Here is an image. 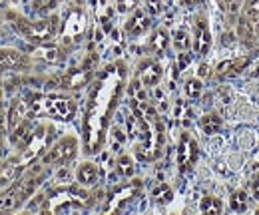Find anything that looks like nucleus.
Returning a JSON list of instances; mask_svg holds the SVG:
<instances>
[{
    "label": "nucleus",
    "instance_id": "nucleus-6",
    "mask_svg": "<svg viewBox=\"0 0 259 215\" xmlns=\"http://www.w3.org/2000/svg\"><path fill=\"white\" fill-rule=\"evenodd\" d=\"M54 136H56V130L52 123H40V125H34V130L30 132V136L26 138V142L18 148V154L14 157H10L20 169H26L30 163L38 161L44 152L50 148V144L54 142Z\"/></svg>",
    "mask_w": 259,
    "mask_h": 215
},
{
    "label": "nucleus",
    "instance_id": "nucleus-37",
    "mask_svg": "<svg viewBox=\"0 0 259 215\" xmlns=\"http://www.w3.org/2000/svg\"><path fill=\"white\" fill-rule=\"evenodd\" d=\"M0 2H12V0H0Z\"/></svg>",
    "mask_w": 259,
    "mask_h": 215
},
{
    "label": "nucleus",
    "instance_id": "nucleus-22",
    "mask_svg": "<svg viewBox=\"0 0 259 215\" xmlns=\"http://www.w3.org/2000/svg\"><path fill=\"white\" fill-rule=\"evenodd\" d=\"M199 127L203 130V134L215 136V134L222 130V118H220L218 114H205V116H201V120H199Z\"/></svg>",
    "mask_w": 259,
    "mask_h": 215
},
{
    "label": "nucleus",
    "instance_id": "nucleus-3",
    "mask_svg": "<svg viewBox=\"0 0 259 215\" xmlns=\"http://www.w3.org/2000/svg\"><path fill=\"white\" fill-rule=\"evenodd\" d=\"M44 178H46V165L42 161L30 163L14 184H10L4 191H0V213H10L20 209L34 195L38 184Z\"/></svg>",
    "mask_w": 259,
    "mask_h": 215
},
{
    "label": "nucleus",
    "instance_id": "nucleus-4",
    "mask_svg": "<svg viewBox=\"0 0 259 215\" xmlns=\"http://www.w3.org/2000/svg\"><path fill=\"white\" fill-rule=\"evenodd\" d=\"M6 18H8L10 26L14 28V32L34 46L50 44L60 32V20L56 14H50V16L38 18V20H30V18L20 16L16 12H8Z\"/></svg>",
    "mask_w": 259,
    "mask_h": 215
},
{
    "label": "nucleus",
    "instance_id": "nucleus-7",
    "mask_svg": "<svg viewBox=\"0 0 259 215\" xmlns=\"http://www.w3.org/2000/svg\"><path fill=\"white\" fill-rule=\"evenodd\" d=\"M237 38L243 46L253 48L259 40V0H243L237 18Z\"/></svg>",
    "mask_w": 259,
    "mask_h": 215
},
{
    "label": "nucleus",
    "instance_id": "nucleus-34",
    "mask_svg": "<svg viewBox=\"0 0 259 215\" xmlns=\"http://www.w3.org/2000/svg\"><path fill=\"white\" fill-rule=\"evenodd\" d=\"M199 76H201V78H205V76H207V66H205V64L199 68Z\"/></svg>",
    "mask_w": 259,
    "mask_h": 215
},
{
    "label": "nucleus",
    "instance_id": "nucleus-13",
    "mask_svg": "<svg viewBox=\"0 0 259 215\" xmlns=\"http://www.w3.org/2000/svg\"><path fill=\"white\" fill-rule=\"evenodd\" d=\"M197 157H199L197 142L190 134H182L180 146H178V165H180V171H190L195 165Z\"/></svg>",
    "mask_w": 259,
    "mask_h": 215
},
{
    "label": "nucleus",
    "instance_id": "nucleus-27",
    "mask_svg": "<svg viewBox=\"0 0 259 215\" xmlns=\"http://www.w3.org/2000/svg\"><path fill=\"white\" fill-rule=\"evenodd\" d=\"M201 90H203V86H201V80H197V78H190L188 82H186V94H188V98H199L201 96Z\"/></svg>",
    "mask_w": 259,
    "mask_h": 215
},
{
    "label": "nucleus",
    "instance_id": "nucleus-31",
    "mask_svg": "<svg viewBox=\"0 0 259 215\" xmlns=\"http://www.w3.org/2000/svg\"><path fill=\"white\" fill-rule=\"evenodd\" d=\"M249 191H251V197L259 201V174H255L253 178H251V182H249Z\"/></svg>",
    "mask_w": 259,
    "mask_h": 215
},
{
    "label": "nucleus",
    "instance_id": "nucleus-2",
    "mask_svg": "<svg viewBox=\"0 0 259 215\" xmlns=\"http://www.w3.org/2000/svg\"><path fill=\"white\" fill-rule=\"evenodd\" d=\"M132 112L138 122V148L136 152L142 159H156L162 155L165 142V125L160 120V114L148 102L132 100Z\"/></svg>",
    "mask_w": 259,
    "mask_h": 215
},
{
    "label": "nucleus",
    "instance_id": "nucleus-28",
    "mask_svg": "<svg viewBox=\"0 0 259 215\" xmlns=\"http://www.w3.org/2000/svg\"><path fill=\"white\" fill-rule=\"evenodd\" d=\"M118 171L122 174V176H134V161H132V157L130 155H120L118 157Z\"/></svg>",
    "mask_w": 259,
    "mask_h": 215
},
{
    "label": "nucleus",
    "instance_id": "nucleus-19",
    "mask_svg": "<svg viewBox=\"0 0 259 215\" xmlns=\"http://www.w3.org/2000/svg\"><path fill=\"white\" fill-rule=\"evenodd\" d=\"M247 64H249V58H237V60L229 58V60L218 64L215 72H218V76H233V74H239Z\"/></svg>",
    "mask_w": 259,
    "mask_h": 215
},
{
    "label": "nucleus",
    "instance_id": "nucleus-5",
    "mask_svg": "<svg viewBox=\"0 0 259 215\" xmlns=\"http://www.w3.org/2000/svg\"><path fill=\"white\" fill-rule=\"evenodd\" d=\"M28 110L32 118H50L70 122L76 116V102L60 94H28Z\"/></svg>",
    "mask_w": 259,
    "mask_h": 215
},
{
    "label": "nucleus",
    "instance_id": "nucleus-11",
    "mask_svg": "<svg viewBox=\"0 0 259 215\" xmlns=\"http://www.w3.org/2000/svg\"><path fill=\"white\" fill-rule=\"evenodd\" d=\"M140 191H142V182H140V180H134V182H130V184L118 185V187L108 195L106 205L102 207V211H106V213L120 211V209H122L128 201H132Z\"/></svg>",
    "mask_w": 259,
    "mask_h": 215
},
{
    "label": "nucleus",
    "instance_id": "nucleus-36",
    "mask_svg": "<svg viewBox=\"0 0 259 215\" xmlns=\"http://www.w3.org/2000/svg\"><path fill=\"white\" fill-rule=\"evenodd\" d=\"M2 132H4V118H0V148H2Z\"/></svg>",
    "mask_w": 259,
    "mask_h": 215
},
{
    "label": "nucleus",
    "instance_id": "nucleus-24",
    "mask_svg": "<svg viewBox=\"0 0 259 215\" xmlns=\"http://www.w3.org/2000/svg\"><path fill=\"white\" fill-rule=\"evenodd\" d=\"M199 209L203 213H222L224 205H222V201L218 197H203L201 203H199Z\"/></svg>",
    "mask_w": 259,
    "mask_h": 215
},
{
    "label": "nucleus",
    "instance_id": "nucleus-16",
    "mask_svg": "<svg viewBox=\"0 0 259 215\" xmlns=\"http://www.w3.org/2000/svg\"><path fill=\"white\" fill-rule=\"evenodd\" d=\"M162 76H163L162 66L156 60H150V58H148V60H144L138 66V82H140L142 86H146V88L158 86L160 80H162Z\"/></svg>",
    "mask_w": 259,
    "mask_h": 215
},
{
    "label": "nucleus",
    "instance_id": "nucleus-29",
    "mask_svg": "<svg viewBox=\"0 0 259 215\" xmlns=\"http://www.w3.org/2000/svg\"><path fill=\"white\" fill-rule=\"evenodd\" d=\"M138 4H140V0H116V8H118V12H122V14L134 12V10L138 8Z\"/></svg>",
    "mask_w": 259,
    "mask_h": 215
},
{
    "label": "nucleus",
    "instance_id": "nucleus-18",
    "mask_svg": "<svg viewBox=\"0 0 259 215\" xmlns=\"http://www.w3.org/2000/svg\"><path fill=\"white\" fill-rule=\"evenodd\" d=\"M76 180L82 187H94L100 180V167L92 161H84L76 169Z\"/></svg>",
    "mask_w": 259,
    "mask_h": 215
},
{
    "label": "nucleus",
    "instance_id": "nucleus-17",
    "mask_svg": "<svg viewBox=\"0 0 259 215\" xmlns=\"http://www.w3.org/2000/svg\"><path fill=\"white\" fill-rule=\"evenodd\" d=\"M150 26H152V20H150L148 12L142 10V8H136L134 14L128 18L124 30H126L130 38H138V36H142V34H146V32L150 30Z\"/></svg>",
    "mask_w": 259,
    "mask_h": 215
},
{
    "label": "nucleus",
    "instance_id": "nucleus-1",
    "mask_svg": "<svg viewBox=\"0 0 259 215\" xmlns=\"http://www.w3.org/2000/svg\"><path fill=\"white\" fill-rule=\"evenodd\" d=\"M126 64L114 62L104 68L88 94L86 114H84V150L86 154H98L106 142V134L112 122V116L122 100L126 88Z\"/></svg>",
    "mask_w": 259,
    "mask_h": 215
},
{
    "label": "nucleus",
    "instance_id": "nucleus-26",
    "mask_svg": "<svg viewBox=\"0 0 259 215\" xmlns=\"http://www.w3.org/2000/svg\"><path fill=\"white\" fill-rule=\"evenodd\" d=\"M154 199L156 201H160V203H167V201H171V197H174V193H171V187L167 184H160L154 187Z\"/></svg>",
    "mask_w": 259,
    "mask_h": 215
},
{
    "label": "nucleus",
    "instance_id": "nucleus-10",
    "mask_svg": "<svg viewBox=\"0 0 259 215\" xmlns=\"http://www.w3.org/2000/svg\"><path fill=\"white\" fill-rule=\"evenodd\" d=\"M88 30V16L82 8H74L70 10L66 22L60 26V38H62V44H76L82 40V36Z\"/></svg>",
    "mask_w": 259,
    "mask_h": 215
},
{
    "label": "nucleus",
    "instance_id": "nucleus-32",
    "mask_svg": "<svg viewBox=\"0 0 259 215\" xmlns=\"http://www.w3.org/2000/svg\"><path fill=\"white\" fill-rule=\"evenodd\" d=\"M148 12L150 14H160L162 12V0H148Z\"/></svg>",
    "mask_w": 259,
    "mask_h": 215
},
{
    "label": "nucleus",
    "instance_id": "nucleus-15",
    "mask_svg": "<svg viewBox=\"0 0 259 215\" xmlns=\"http://www.w3.org/2000/svg\"><path fill=\"white\" fill-rule=\"evenodd\" d=\"M30 56L22 54L16 48H0V74L6 70H28Z\"/></svg>",
    "mask_w": 259,
    "mask_h": 215
},
{
    "label": "nucleus",
    "instance_id": "nucleus-21",
    "mask_svg": "<svg viewBox=\"0 0 259 215\" xmlns=\"http://www.w3.org/2000/svg\"><path fill=\"white\" fill-rule=\"evenodd\" d=\"M215 4L220 6V10L224 12L226 20L229 24H233L239 16V8H241V0H215Z\"/></svg>",
    "mask_w": 259,
    "mask_h": 215
},
{
    "label": "nucleus",
    "instance_id": "nucleus-35",
    "mask_svg": "<svg viewBox=\"0 0 259 215\" xmlns=\"http://www.w3.org/2000/svg\"><path fill=\"white\" fill-rule=\"evenodd\" d=\"M0 118H4V104H2V88H0Z\"/></svg>",
    "mask_w": 259,
    "mask_h": 215
},
{
    "label": "nucleus",
    "instance_id": "nucleus-33",
    "mask_svg": "<svg viewBox=\"0 0 259 215\" xmlns=\"http://www.w3.org/2000/svg\"><path fill=\"white\" fill-rule=\"evenodd\" d=\"M190 60H192V58H190V54H186V52H184V54H180V58H178V66H180V70H184V68L190 64Z\"/></svg>",
    "mask_w": 259,
    "mask_h": 215
},
{
    "label": "nucleus",
    "instance_id": "nucleus-20",
    "mask_svg": "<svg viewBox=\"0 0 259 215\" xmlns=\"http://www.w3.org/2000/svg\"><path fill=\"white\" fill-rule=\"evenodd\" d=\"M150 52L152 54H156V56H162L163 52L167 50V46H169V34L165 28H158V30L154 32V36L150 38Z\"/></svg>",
    "mask_w": 259,
    "mask_h": 215
},
{
    "label": "nucleus",
    "instance_id": "nucleus-23",
    "mask_svg": "<svg viewBox=\"0 0 259 215\" xmlns=\"http://www.w3.org/2000/svg\"><path fill=\"white\" fill-rule=\"evenodd\" d=\"M247 207H249V195L243 189L233 191L231 193V209L237 213H243V211H247Z\"/></svg>",
    "mask_w": 259,
    "mask_h": 215
},
{
    "label": "nucleus",
    "instance_id": "nucleus-8",
    "mask_svg": "<svg viewBox=\"0 0 259 215\" xmlns=\"http://www.w3.org/2000/svg\"><path fill=\"white\" fill-rule=\"evenodd\" d=\"M94 64H96V56L92 54L88 60H84V64H80L78 68H72L64 74L56 76L50 80L48 86H56L62 90H80L84 86H88L94 78Z\"/></svg>",
    "mask_w": 259,
    "mask_h": 215
},
{
    "label": "nucleus",
    "instance_id": "nucleus-9",
    "mask_svg": "<svg viewBox=\"0 0 259 215\" xmlns=\"http://www.w3.org/2000/svg\"><path fill=\"white\" fill-rule=\"evenodd\" d=\"M78 154V140L74 136H62L58 142H52L50 148L44 152V155L40 157V161L48 167V165H66L70 163Z\"/></svg>",
    "mask_w": 259,
    "mask_h": 215
},
{
    "label": "nucleus",
    "instance_id": "nucleus-14",
    "mask_svg": "<svg viewBox=\"0 0 259 215\" xmlns=\"http://www.w3.org/2000/svg\"><path fill=\"white\" fill-rule=\"evenodd\" d=\"M28 118H32L30 116V110H28V100L24 96L14 98L10 102V106H8V112H6V132H8V136L18 125H22V123L26 122Z\"/></svg>",
    "mask_w": 259,
    "mask_h": 215
},
{
    "label": "nucleus",
    "instance_id": "nucleus-25",
    "mask_svg": "<svg viewBox=\"0 0 259 215\" xmlns=\"http://www.w3.org/2000/svg\"><path fill=\"white\" fill-rule=\"evenodd\" d=\"M62 0H32V8L36 14H48L50 10H54Z\"/></svg>",
    "mask_w": 259,
    "mask_h": 215
},
{
    "label": "nucleus",
    "instance_id": "nucleus-30",
    "mask_svg": "<svg viewBox=\"0 0 259 215\" xmlns=\"http://www.w3.org/2000/svg\"><path fill=\"white\" fill-rule=\"evenodd\" d=\"M176 46H178L180 50H186V48H188V34L184 30L176 32Z\"/></svg>",
    "mask_w": 259,
    "mask_h": 215
},
{
    "label": "nucleus",
    "instance_id": "nucleus-12",
    "mask_svg": "<svg viewBox=\"0 0 259 215\" xmlns=\"http://www.w3.org/2000/svg\"><path fill=\"white\" fill-rule=\"evenodd\" d=\"M211 48V30L207 16L199 12L194 18V52L197 56H205Z\"/></svg>",
    "mask_w": 259,
    "mask_h": 215
}]
</instances>
